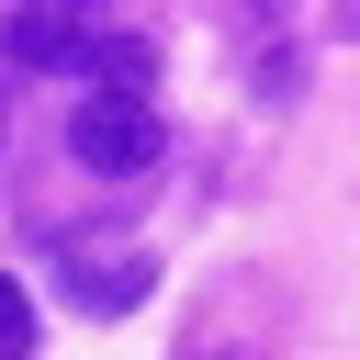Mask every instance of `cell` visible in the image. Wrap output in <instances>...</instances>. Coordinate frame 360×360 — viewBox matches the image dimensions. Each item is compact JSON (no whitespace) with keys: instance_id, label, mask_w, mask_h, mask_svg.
Segmentation results:
<instances>
[{"instance_id":"obj_1","label":"cell","mask_w":360,"mask_h":360,"mask_svg":"<svg viewBox=\"0 0 360 360\" xmlns=\"http://www.w3.org/2000/svg\"><path fill=\"white\" fill-rule=\"evenodd\" d=\"M281 326H292L281 281H270V270H225V281L191 292V315H180V360H281Z\"/></svg>"},{"instance_id":"obj_2","label":"cell","mask_w":360,"mask_h":360,"mask_svg":"<svg viewBox=\"0 0 360 360\" xmlns=\"http://www.w3.org/2000/svg\"><path fill=\"white\" fill-rule=\"evenodd\" d=\"M68 158H79L90 180H146V169L169 158V124L146 112V90H90V101L68 112Z\"/></svg>"},{"instance_id":"obj_3","label":"cell","mask_w":360,"mask_h":360,"mask_svg":"<svg viewBox=\"0 0 360 360\" xmlns=\"http://www.w3.org/2000/svg\"><path fill=\"white\" fill-rule=\"evenodd\" d=\"M56 292H68L79 315H135V304L158 292V259H146L135 236H56Z\"/></svg>"},{"instance_id":"obj_4","label":"cell","mask_w":360,"mask_h":360,"mask_svg":"<svg viewBox=\"0 0 360 360\" xmlns=\"http://www.w3.org/2000/svg\"><path fill=\"white\" fill-rule=\"evenodd\" d=\"M90 34H101V0H0V56L11 68H79Z\"/></svg>"},{"instance_id":"obj_5","label":"cell","mask_w":360,"mask_h":360,"mask_svg":"<svg viewBox=\"0 0 360 360\" xmlns=\"http://www.w3.org/2000/svg\"><path fill=\"white\" fill-rule=\"evenodd\" d=\"M79 79L90 90H158V45L146 34H90L79 45Z\"/></svg>"},{"instance_id":"obj_6","label":"cell","mask_w":360,"mask_h":360,"mask_svg":"<svg viewBox=\"0 0 360 360\" xmlns=\"http://www.w3.org/2000/svg\"><path fill=\"white\" fill-rule=\"evenodd\" d=\"M0 360H34V292L0 270Z\"/></svg>"},{"instance_id":"obj_7","label":"cell","mask_w":360,"mask_h":360,"mask_svg":"<svg viewBox=\"0 0 360 360\" xmlns=\"http://www.w3.org/2000/svg\"><path fill=\"white\" fill-rule=\"evenodd\" d=\"M292 79H304V68H292V45H270V56H248V90H259V101H292Z\"/></svg>"},{"instance_id":"obj_8","label":"cell","mask_w":360,"mask_h":360,"mask_svg":"<svg viewBox=\"0 0 360 360\" xmlns=\"http://www.w3.org/2000/svg\"><path fill=\"white\" fill-rule=\"evenodd\" d=\"M202 11H214L225 34H259V22H281V0H202Z\"/></svg>"},{"instance_id":"obj_9","label":"cell","mask_w":360,"mask_h":360,"mask_svg":"<svg viewBox=\"0 0 360 360\" xmlns=\"http://www.w3.org/2000/svg\"><path fill=\"white\" fill-rule=\"evenodd\" d=\"M338 34H360V0H349V11H338Z\"/></svg>"},{"instance_id":"obj_10","label":"cell","mask_w":360,"mask_h":360,"mask_svg":"<svg viewBox=\"0 0 360 360\" xmlns=\"http://www.w3.org/2000/svg\"><path fill=\"white\" fill-rule=\"evenodd\" d=\"M0 135H11V90H0Z\"/></svg>"}]
</instances>
